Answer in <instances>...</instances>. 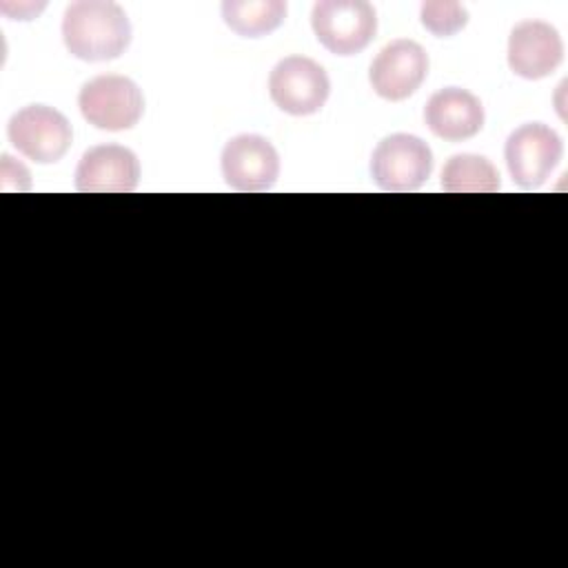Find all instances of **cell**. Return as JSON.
I'll return each mask as SVG.
<instances>
[{
  "label": "cell",
  "instance_id": "obj_12",
  "mask_svg": "<svg viewBox=\"0 0 568 568\" xmlns=\"http://www.w3.org/2000/svg\"><path fill=\"white\" fill-rule=\"evenodd\" d=\"M424 122L430 133L442 140H468L484 126V106L475 93L459 87H446L428 98Z\"/></svg>",
  "mask_w": 568,
  "mask_h": 568
},
{
  "label": "cell",
  "instance_id": "obj_10",
  "mask_svg": "<svg viewBox=\"0 0 568 568\" xmlns=\"http://www.w3.org/2000/svg\"><path fill=\"white\" fill-rule=\"evenodd\" d=\"M508 67L524 80H541L555 73L564 60L559 31L544 20H524L508 36Z\"/></svg>",
  "mask_w": 568,
  "mask_h": 568
},
{
  "label": "cell",
  "instance_id": "obj_14",
  "mask_svg": "<svg viewBox=\"0 0 568 568\" xmlns=\"http://www.w3.org/2000/svg\"><path fill=\"white\" fill-rule=\"evenodd\" d=\"M442 189L446 193H495L499 191V171L484 155L457 153L442 169Z\"/></svg>",
  "mask_w": 568,
  "mask_h": 568
},
{
  "label": "cell",
  "instance_id": "obj_4",
  "mask_svg": "<svg viewBox=\"0 0 568 568\" xmlns=\"http://www.w3.org/2000/svg\"><path fill=\"white\" fill-rule=\"evenodd\" d=\"M9 142L36 164H53L71 146L73 129L64 113L47 104H29L11 115Z\"/></svg>",
  "mask_w": 568,
  "mask_h": 568
},
{
  "label": "cell",
  "instance_id": "obj_5",
  "mask_svg": "<svg viewBox=\"0 0 568 568\" xmlns=\"http://www.w3.org/2000/svg\"><path fill=\"white\" fill-rule=\"evenodd\" d=\"M331 93V80L324 67L306 55L282 58L268 75V95L273 104L288 115L317 113Z\"/></svg>",
  "mask_w": 568,
  "mask_h": 568
},
{
  "label": "cell",
  "instance_id": "obj_9",
  "mask_svg": "<svg viewBox=\"0 0 568 568\" xmlns=\"http://www.w3.org/2000/svg\"><path fill=\"white\" fill-rule=\"evenodd\" d=\"M428 75V53L415 40L388 42L371 62L368 82L373 91L390 102L410 98Z\"/></svg>",
  "mask_w": 568,
  "mask_h": 568
},
{
  "label": "cell",
  "instance_id": "obj_7",
  "mask_svg": "<svg viewBox=\"0 0 568 568\" xmlns=\"http://www.w3.org/2000/svg\"><path fill=\"white\" fill-rule=\"evenodd\" d=\"M433 171L428 144L413 133L386 135L371 155V175L384 191H417Z\"/></svg>",
  "mask_w": 568,
  "mask_h": 568
},
{
  "label": "cell",
  "instance_id": "obj_13",
  "mask_svg": "<svg viewBox=\"0 0 568 568\" xmlns=\"http://www.w3.org/2000/svg\"><path fill=\"white\" fill-rule=\"evenodd\" d=\"M226 27L242 38H262L275 31L286 18L282 0H226L222 2Z\"/></svg>",
  "mask_w": 568,
  "mask_h": 568
},
{
  "label": "cell",
  "instance_id": "obj_1",
  "mask_svg": "<svg viewBox=\"0 0 568 568\" xmlns=\"http://www.w3.org/2000/svg\"><path fill=\"white\" fill-rule=\"evenodd\" d=\"M62 40L78 60H115L131 42V22L124 9L111 0H78L64 11Z\"/></svg>",
  "mask_w": 568,
  "mask_h": 568
},
{
  "label": "cell",
  "instance_id": "obj_2",
  "mask_svg": "<svg viewBox=\"0 0 568 568\" xmlns=\"http://www.w3.org/2000/svg\"><path fill=\"white\" fill-rule=\"evenodd\" d=\"M317 42L335 55L364 51L377 31V13L364 0H322L311 11Z\"/></svg>",
  "mask_w": 568,
  "mask_h": 568
},
{
  "label": "cell",
  "instance_id": "obj_15",
  "mask_svg": "<svg viewBox=\"0 0 568 568\" xmlns=\"http://www.w3.org/2000/svg\"><path fill=\"white\" fill-rule=\"evenodd\" d=\"M422 24L437 38H450L462 31L468 22V11L459 2L428 0L419 11Z\"/></svg>",
  "mask_w": 568,
  "mask_h": 568
},
{
  "label": "cell",
  "instance_id": "obj_6",
  "mask_svg": "<svg viewBox=\"0 0 568 568\" xmlns=\"http://www.w3.org/2000/svg\"><path fill=\"white\" fill-rule=\"evenodd\" d=\"M564 155V142L555 129L528 122L515 129L504 146L506 166L521 189H539L548 182Z\"/></svg>",
  "mask_w": 568,
  "mask_h": 568
},
{
  "label": "cell",
  "instance_id": "obj_3",
  "mask_svg": "<svg viewBox=\"0 0 568 568\" xmlns=\"http://www.w3.org/2000/svg\"><path fill=\"white\" fill-rule=\"evenodd\" d=\"M82 118L102 131L133 129L144 113V95L126 75H98L78 93Z\"/></svg>",
  "mask_w": 568,
  "mask_h": 568
},
{
  "label": "cell",
  "instance_id": "obj_11",
  "mask_svg": "<svg viewBox=\"0 0 568 568\" xmlns=\"http://www.w3.org/2000/svg\"><path fill=\"white\" fill-rule=\"evenodd\" d=\"M140 182V160L122 144L89 149L75 166V189L82 193H131Z\"/></svg>",
  "mask_w": 568,
  "mask_h": 568
},
{
  "label": "cell",
  "instance_id": "obj_8",
  "mask_svg": "<svg viewBox=\"0 0 568 568\" xmlns=\"http://www.w3.org/2000/svg\"><path fill=\"white\" fill-rule=\"evenodd\" d=\"M222 175L235 191H268L280 178V155L275 146L257 133H240L231 138L220 158Z\"/></svg>",
  "mask_w": 568,
  "mask_h": 568
}]
</instances>
